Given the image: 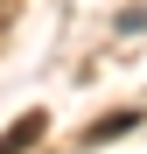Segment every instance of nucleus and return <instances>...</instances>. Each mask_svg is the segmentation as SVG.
<instances>
[{"label":"nucleus","mask_w":147,"mask_h":154,"mask_svg":"<svg viewBox=\"0 0 147 154\" xmlns=\"http://www.w3.org/2000/svg\"><path fill=\"white\" fill-rule=\"evenodd\" d=\"M42 133H49V112H21V119L7 126V133H0V154H28Z\"/></svg>","instance_id":"nucleus-1"},{"label":"nucleus","mask_w":147,"mask_h":154,"mask_svg":"<svg viewBox=\"0 0 147 154\" xmlns=\"http://www.w3.org/2000/svg\"><path fill=\"white\" fill-rule=\"evenodd\" d=\"M126 126H140V112H105V119L84 133V147H105V140H119V133H126Z\"/></svg>","instance_id":"nucleus-2"}]
</instances>
